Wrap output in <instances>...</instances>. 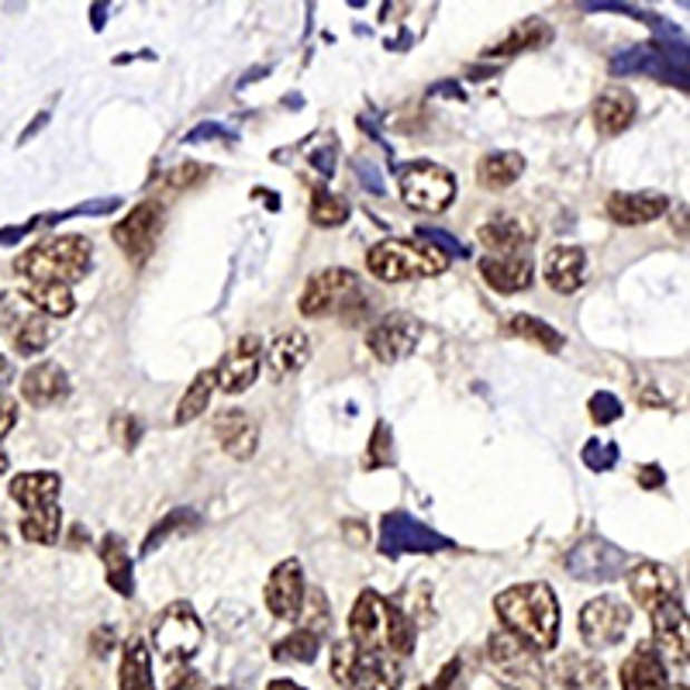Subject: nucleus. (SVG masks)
<instances>
[{
	"instance_id": "nucleus-3",
	"label": "nucleus",
	"mask_w": 690,
	"mask_h": 690,
	"mask_svg": "<svg viewBox=\"0 0 690 690\" xmlns=\"http://www.w3.org/2000/svg\"><path fill=\"white\" fill-rule=\"evenodd\" d=\"M94 245L84 235H59L49 242L31 245L25 256L18 260V273L28 283H59L72 286L90 273Z\"/></svg>"
},
{
	"instance_id": "nucleus-22",
	"label": "nucleus",
	"mask_w": 690,
	"mask_h": 690,
	"mask_svg": "<svg viewBox=\"0 0 690 690\" xmlns=\"http://www.w3.org/2000/svg\"><path fill=\"white\" fill-rule=\"evenodd\" d=\"M587 273V256L580 245H553L542 260V276L556 290V294H573L584 283Z\"/></svg>"
},
{
	"instance_id": "nucleus-25",
	"label": "nucleus",
	"mask_w": 690,
	"mask_h": 690,
	"mask_svg": "<svg viewBox=\"0 0 690 690\" xmlns=\"http://www.w3.org/2000/svg\"><path fill=\"white\" fill-rule=\"evenodd\" d=\"M550 673L563 690H604V663L591 652H563Z\"/></svg>"
},
{
	"instance_id": "nucleus-40",
	"label": "nucleus",
	"mask_w": 690,
	"mask_h": 690,
	"mask_svg": "<svg viewBox=\"0 0 690 690\" xmlns=\"http://www.w3.org/2000/svg\"><path fill=\"white\" fill-rule=\"evenodd\" d=\"M318 649H321V639L304 632V629H294L290 635H283L276 645H273V657L280 663H314L318 660Z\"/></svg>"
},
{
	"instance_id": "nucleus-49",
	"label": "nucleus",
	"mask_w": 690,
	"mask_h": 690,
	"mask_svg": "<svg viewBox=\"0 0 690 690\" xmlns=\"http://www.w3.org/2000/svg\"><path fill=\"white\" fill-rule=\"evenodd\" d=\"M18 425V405L8 393H0V439H8V431Z\"/></svg>"
},
{
	"instance_id": "nucleus-4",
	"label": "nucleus",
	"mask_w": 690,
	"mask_h": 690,
	"mask_svg": "<svg viewBox=\"0 0 690 690\" xmlns=\"http://www.w3.org/2000/svg\"><path fill=\"white\" fill-rule=\"evenodd\" d=\"M367 266L377 280H425L439 276L449 266V256L428 239H383L367 252Z\"/></svg>"
},
{
	"instance_id": "nucleus-32",
	"label": "nucleus",
	"mask_w": 690,
	"mask_h": 690,
	"mask_svg": "<svg viewBox=\"0 0 690 690\" xmlns=\"http://www.w3.org/2000/svg\"><path fill=\"white\" fill-rule=\"evenodd\" d=\"M504 332L515 336V339H525L532 346H542L546 352H560L566 346L563 332H556L550 321H542L535 314H512V321L504 324Z\"/></svg>"
},
{
	"instance_id": "nucleus-9",
	"label": "nucleus",
	"mask_w": 690,
	"mask_h": 690,
	"mask_svg": "<svg viewBox=\"0 0 690 690\" xmlns=\"http://www.w3.org/2000/svg\"><path fill=\"white\" fill-rule=\"evenodd\" d=\"M632 625V608L619 597H594L580 611V639L587 649H611L625 639Z\"/></svg>"
},
{
	"instance_id": "nucleus-7",
	"label": "nucleus",
	"mask_w": 690,
	"mask_h": 690,
	"mask_svg": "<svg viewBox=\"0 0 690 690\" xmlns=\"http://www.w3.org/2000/svg\"><path fill=\"white\" fill-rule=\"evenodd\" d=\"M204 642V625L197 619V611L187 604V601H173L163 614H159V622L153 629V645L156 652L166 660V663H179V667H187L194 657H197V649Z\"/></svg>"
},
{
	"instance_id": "nucleus-1",
	"label": "nucleus",
	"mask_w": 690,
	"mask_h": 690,
	"mask_svg": "<svg viewBox=\"0 0 690 690\" xmlns=\"http://www.w3.org/2000/svg\"><path fill=\"white\" fill-rule=\"evenodd\" d=\"M494 611L504 629L528 642L535 652L556 649L560 642V601L550 584H515L494 597Z\"/></svg>"
},
{
	"instance_id": "nucleus-54",
	"label": "nucleus",
	"mask_w": 690,
	"mask_h": 690,
	"mask_svg": "<svg viewBox=\"0 0 690 690\" xmlns=\"http://www.w3.org/2000/svg\"><path fill=\"white\" fill-rule=\"evenodd\" d=\"M8 466H11V459H8L4 449H0V474H8Z\"/></svg>"
},
{
	"instance_id": "nucleus-24",
	"label": "nucleus",
	"mask_w": 690,
	"mask_h": 690,
	"mask_svg": "<svg viewBox=\"0 0 690 690\" xmlns=\"http://www.w3.org/2000/svg\"><path fill=\"white\" fill-rule=\"evenodd\" d=\"M263 359L270 362V370L276 377L301 373L311 359V342L301 329H283L270 339V346L263 349Z\"/></svg>"
},
{
	"instance_id": "nucleus-10",
	"label": "nucleus",
	"mask_w": 690,
	"mask_h": 690,
	"mask_svg": "<svg viewBox=\"0 0 690 690\" xmlns=\"http://www.w3.org/2000/svg\"><path fill=\"white\" fill-rule=\"evenodd\" d=\"M159 232H163V204L145 201V204H135L122 217L111 235H115V242H118V249L125 252V256L135 266H142V263H149Z\"/></svg>"
},
{
	"instance_id": "nucleus-56",
	"label": "nucleus",
	"mask_w": 690,
	"mask_h": 690,
	"mask_svg": "<svg viewBox=\"0 0 690 690\" xmlns=\"http://www.w3.org/2000/svg\"><path fill=\"white\" fill-rule=\"evenodd\" d=\"M0 546H4V525H0Z\"/></svg>"
},
{
	"instance_id": "nucleus-21",
	"label": "nucleus",
	"mask_w": 690,
	"mask_h": 690,
	"mask_svg": "<svg viewBox=\"0 0 690 690\" xmlns=\"http://www.w3.org/2000/svg\"><path fill=\"white\" fill-rule=\"evenodd\" d=\"M570 573L580 580H611L622 573V553L611 550L604 538H584L566 560Z\"/></svg>"
},
{
	"instance_id": "nucleus-2",
	"label": "nucleus",
	"mask_w": 690,
	"mask_h": 690,
	"mask_svg": "<svg viewBox=\"0 0 690 690\" xmlns=\"http://www.w3.org/2000/svg\"><path fill=\"white\" fill-rule=\"evenodd\" d=\"M349 642L359 652L408 657L415 649V622L377 591H362L349 614Z\"/></svg>"
},
{
	"instance_id": "nucleus-44",
	"label": "nucleus",
	"mask_w": 690,
	"mask_h": 690,
	"mask_svg": "<svg viewBox=\"0 0 690 690\" xmlns=\"http://www.w3.org/2000/svg\"><path fill=\"white\" fill-rule=\"evenodd\" d=\"M387 463H393V435H390V425L380 421L370 439V466H387Z\"/></svg>"
},
{
	"instance_id": "nucleus-38",
	"label": "nucleus",
	"mask_w": 690,
	"mask_h": 690,
	"mask_svg": "<svg viewBox=\"0 0 690 690\" xmlns=\"http://www.w3.org/2000/svg\"><path fill=\"white\" fill-rule=\"evenodd\" d=\"M298 629L324 639L332 629V608H329V597H324V591L311 587L304 591V601H301V611H298Z\"/></svg>"
},
{
	"instance_id": "nucleus-41",
	"label": "nucleus",
	"mask_w": 690,
	"mask_h": 690,
	"mask_svg": "<svg viewBox=\"0 0 690 690\" xmlns=\"http://www.w3.org/2000/svg\"><path fill=\"white\" fill-rule=\"evenodd\" d=\"M349 214H352L349 201L339 197V194H332V191H318V194L311 197V222H314L318 229H339V225L349 222Z\"/></svg>"
},
{
	"instance_id": "nucleus-50",
	"label": "nucleus",
	"mask_w": 690,
	"mask_h": 690,
	"mask_svg": "<svg viewBox=\"0 0 690 690\" xmlns=\"http://www.w3.org/2000/svg\"><path fill=\"white\" fill-rule=\"evenodd\" d=\"M456 677H459V660H449V663L443 667V673L435 677V683L425 687V690H449V687L456 683Z\"/></svg>"
},
{
	"instance_id": "nucleus-43",
	"label": "nucleus",
	"mask_w": 690,
	"mask_h": 690,
	"mask_svg": "<svg viewBox=\"0 0 690 690\" xmlns=\"http://www.w3.org/2000/svg\"><path fill=\"white\" fill-rule=\"evenodd\" d=\"M111 439L125 449V453H132L135 446H138V439H142V425H138V418L135 415H115L111 418Z\"/></svg>"
},
{
	"instance_id": "nucleus-26",
	"label": "nucleus",
	"mask_w": 690,
	"mask_h": 690,
	"mask_svg": "<svg viewBox=\"0 0 690 690\" xmlns=\"http://www.w3.org/2000/svg\"><path fill=\"white\" fill-rule=\"evenodd\" d=\"M480 276L497 294H522L535 280V266L528 256H487L480 263Z\"/></svg>"
},
{
	"instance_id": "nucleus-42",
	"label": "nucleus",
	"mask_w": 690,
	"mask_h": 690,
	"mask_svg": "<svg viewBox=\"0 0 690 690\" xmlns=\"http://www.w3.org/2000/svg\"><path fill=\"white\" fill-rule=\"evenodd\" d=\"M329 663H332V680L349 687L352 683V673L359 667V649L349 642V639H339L332 649H329Z\"/></svg>"
},
{
	"instance_id": "nucleus-53",
	"label": "nucleus",
	"mask_w": 690,
	"mask_h": 690,
	"mask_svg": "<svg viewBox=\"0 0 690 690\" xmlns=\"http://www.w3.org/2000/svg\"><path fill=\"white\" fill-rule=\"evenodd\" d=\"M266 690H308V687H301V683H294V680H273Z\"/></svg>"
},
{
	"instance_id": "nucleus-52",
	"label": "nucleus",
	"mask_w": 690,
	"mask_h": 690,
	"mask_svg": "<svg viewBox=\"0 0 690 690\" xmlns=\"http://www.w3.org/2000/svg\"><path fill=\"white\" fill-rule=\"evenodd\" d=\"M639 480H642V487H660V480H663V474H660V469L657 466H652V469H639Z\"/></svg>"
},
{
	"instance_id": "nucleus-33",
	"label": "nucleus",
	"mask_w": 690,
	"mask_h": 690,
	"mask_svg": "<svg viewBox=\"0 0 690 690\" xmlns=\"http://www.w3.org/2000/svg\"><path fill=\"white\" fill-rule=\"evenodd\" d=\"M525 173V159L518 153H487L480 163H477V176L480 184L490 187V191H504L512 187L515 179Z\"/></svg>"
},
{
	"instance_id": "nucleus-35",
	"label": "nucleus",
	"mask_w": 690,
	"mask_h": 690,
	"mask_svg": "<svg viewBox=\"0 0 690 690\" xmlns=\"http://www.w3.org/2000/svg\"><path fill=\"white\" fill-rule=\"evenodd\" d=\"M25 298L39 308L46 318H69L72 308H77V298H72L69 286L59 283H28L25 286Z\"/></svg>"
},
{
	"instance_id": "nucleus-13",
	"label": "nucleus",
	"mask_w": 690,
	"mask_h": 690,
	"mask_svg": "<svg viewBox=\"0 0 690 690\" xmlns=\"http://www.w3.org/2000/svg\"><path fill=\"white\" fill-rule=\"evenodd\" d=\"M263 367V339L260 336H242L225 359L214 367V383L222 387L225 393H242L256 383Z\"/></svg>"
},
{
	"instance_id": "nucleus-51",
	"label": "nucleus",
	"mask_w": 690,
	"mask_h": 690,
	"mask_svg": "<svg viewBox=\"0 0 690 690\" xmlns=\"http://www.w3.org/2000/svg\"><path fill=\"white\" fill-rule=\"evenodd\" d=\"M111 639H115L111 629H100V635L94 632V652H100V657H104V652H111Z\"/></svg>"
},
{
	"instance_id": "nucleus-36",
	"label": "nucleus",
	"mask_w": 690,
	"mask_h": 690,
	"mask_svg": "<svg viewBox=\"0 0 690 690\" xmlns=\"http://www.w3.org/2000/svg\"><path fill=\"white\" fill-rule=\"evenodd\" d=\"M214 387H217V383H214V370H201V373L194 377V383L187 387V393L179 397L173 421H176V425H191L194 418H201V415L207 411V401H211Z\"/></svg>"
},
{
	"instance_id": "nucleus-23",
	"label": "nucleus",
	"mask_w": 690,
	"mask_h": 690,
	"mask_svg": "<svg viewBox=\"0 0 690 690\" xmlns=\"http://www.w3.org/2000/svg\"><path fill=\"white\" fill-rule=\"evenodd\" d=\"M635 111H639V104L625 87H604L594 97L591 118H594L601 135H622L635 122Z\"/></svg>"
},
{
	"instance_id": "nucleus-46",
	"label": "nucleus",
	"mask_w": 690,
	"mask_h": 690,
	"mask_svg": "<svg viewBox=\"0 0 690 690\" xmlns=\"http://www.w3.org/2000/svg\"><path fill=\"white\" fill-rule=\"evenodd\" d=\"M614 456H619V446H614V443H587L584 446V463L591 469H611Z\"/></svg>"
},
{
	"instance_id": "nucleus-5",
	"label": "nucleus",
	"mask_w": 690,
	"mask_h": 690,
	"mask_svg": "<svg viewBox=\"0 0 690 690\" xmlns=\"http://www.w3.org/2000/svg\"><path fill=\"white\" fill-rule=\"evenodd\" d=\"M538 657L542 652L507 629L487 639V670L504 690H546V667Z\"/></svg>"
},
{
	"instance_id": "nucleus-55",
	"label": "nucleus",
	"mask_w": 690,
	"mask_h": 690,
	"mask_svg": "<svg viewBox=\"0 0 690 690\" xmlns=\"http://www.w3.org/2000/svg\"><path fill=\"white\" fill-rule=\"evenodd\" d=\"M0 383H8V359H0Z\"/></svg>"
},
{
	"instance_id": "nucleus-19",
	"label": "nucleus",
	"mask_w": 690,
	"mask_h": 690,
	"mask_svg": "<svg viewBox=\"0 0 690 690\" xmlns=\"http://www.w3.org/2000/svg\"><path fill=\"white\" fill-rule=\"evenodd\" d=\"M622 690H673L667 663L652 642H639L622 663Z\"/></svg>"
},
{
	"instance_id": "nucleus-30",
	"label": "nucleus",
	"mask_w": 690,
	"mask_h": 690,
	"mask_svg": "<svg viewBox=\"0 0 690 690\" xmlns=\"http://www.w3.org/2000/svg\"><path fill=\"white\" fill-rule=\"evenodd\" d=\"M118 687L122 690H156L153 687V657H149L145 639H128V645L122 652Z\"/></svg>"
},
{
	"instance_id": "nucleus-57",
	"label": "nucleus",
	"mask_w": 690,
	"mask_h": 690,
	"mask_svg": "<svg viewBox=\"0 0 690 690\" xmlns=\"http://www.w3.org/2000/svg\"><path fill=\"white\" fill-rule=\"evenodd\" d=\"M214 690H235V687H214Z\"/></svg>"
},
{
	"instance_id": "nucleus-28",
	"label": "nucleus",
	"mask_w": 690,
	"mask_h": 690,
	"mask_svg": "<svg viewBox=\"0 0 690 690\" xmlns=\"http://www.w3.org/2000/svg\"><path fill=\"white\" fill-rule=\"evenodd\" d=\"M62 484L56 474L49 469H31V474H18L11 480V497L25 507V512H39V507H49L56 504Z\"/></svg>"
},
{
	"instance_id": "nucleus-12",
	"label": "nucleus",
	"mask_w": 690,
	"mask_h": 690,
	"mask_svg": "<svg viewBox=\"0 0 690 690\" xmlns=\"http://www.w3.org/2000/svg\"><path fill=\"white\" fill-rule=\"evenodd\" d=\"M652 619V645H657L660 657H667L673 667H680V673H687V649H690V632H687V611L683 604L663 601L660 608L649 611Z\"/></svg>"
},
{
	"instance_id": "nucleus-34",
	"label": "nucleus",
	"mask_w": 690,
	"mask_h": 690,
	"mask_svg": "<svg viewBox=\"0 0 690 690\" xmlns=\"http://www.w3.org/2000/svg\"><path fill=\"white\" fill-rule=\"evenodd\" d=\"M550 39H553L550 25H546V21H538V18H532V21H522L515 31H507L501 42H494V46L487 49V56H518V52H525V49L546 46Z\"/></svg>"
},
{
	"instance_id": "nucleus-45",
	"label": "nucleus",
	"mask_w": 690,
	"mask_h": 690,
	"mask_svg": "<svg viewBox=\"0 0 690 690\" xmlns=\"http://www.w3.org/2000/svg\"><path fill=\"white\" fill-rule=\"evenodd\" d=\"M591 418L597 425H611L614 418H622V401L614 393H594L591 397Z\"/></svg>"
},
{
	"instance_id": "nucleus-48",
	"label": "nucleus",
	"mask_w": 690,
	"mask_h": 690,
	"mask_svg": "<svg viewBox=\"0 0 690 690\" xmlns=\"http://www.w3.org/2000/svg\"><path fill=\"white\" fill-rule=\"evenodd\" d=\"M204 176H207V169L201 163H184L179 169L169 173V187H191V184H197V179H204Z\"/></svg>"
},
{
	"instance_id": "nucleus-14",
	"label": "nucleus",
	"mask_w": 690,
	"mask_h": 690,
	"mask_svg": "<svg viewBox=\"0 0 690 690\" xmlns=\"http://www.w3.org/2000/svg\"><path fill=\"white\" fill-rule=\"evenodd\" d=\"M214 439L232 459L249 463L260 449V425L242 408H225L214 415Z\"/></svg>"
},
{
	"instance_id": "nucleus-20",
	"label": "nucleus",
	"mask_w": 690,
	"mask_h": 690,
	"mask_svg": "<svg viewBox=\"0 0 690 690\" xmlns=\"http://www.w3.org/2000/svg\"><path fill=\"white\" fill-rule=\"evenodd\" d=\"M670 211V197L657 191H635V194H611L608 197V217L614 225H649Z\"/></svg>"
},
{
	"instance_id": "nucleus-17",
	"label": "nucleus",
	"mask_w": 690,
	"mask_h": 690,
	"mask_svg": "<svg viewBox=\"0 0 690 690\" xmlns=\"http://www.w3.org/2000/svg\"><path fill=\"white\" fill-rule=\"evenodd\" d=\"M380 546L387 556H401V553H431L443 542L435 532L418 525L411 515H387L380 525Z\"/></svg>"
},
{
	"instance_id": "nucleus-27",
	"label": "nucleus",
	"mask_w": 690,
	"mask_h": 690,
	"mask_svg": "<svg viewBox=\"0 0 690 690\" xmlns=\"http://www.w3.org/2000/svg\"><path fill=\"white\" fill-rule=\"evenodd\" d=\"M401 663L383 652H359V667L352 673V690H401Z\"/></svg>"
},
{
	"instance_id": "nucleus-15",
	"label": "nucleus",
	"mask_w": 690,
	"mask_h": 690,
	"mask_svg": "<svg viewBox=\"0 0 690 690\" xmlns=\"http://www.w3.org/2000/svg\"><path fill=\"white\" fill-rule=\"evenodd\" d=\"M304 570L298 560H283L273 566L266 580V608L276 619H298L301 601H304Z\"/></svg>"
},
{
	"instance_id": "nucleus-37",
	"label": "nucleus",
	"mask_w": 690,
	"mask_h": 690,
	"mask_svg": "<svg viewBox=\"0 0 690 690\" xmlns=\"http://www.w3.org/2000/svg\"><path fill=\"white\" fill-rule=\"evenodd\" d=\"M11 339H14V349L21 356H39L49 346V339H52V324L42 314H25V318H18V324L11 329Z\"/></svg>"
},
{
	"instance_id": "nucleus-29",
	"label": "nucleus",
	"mask_w": 690,
	"mask_h": 690,
	"mask_svg": "<svg viewBox=\"0 0 690 690\" xmlns=\"http://www.w3.org/2000/svg\"><path fill=\"white\" fill-rule=\"evenodd\" d=\"M477 239L490 256H522V249L528 245V232L515 222V217H504V214L490 217L487 225H480Z\"/></svg>"
},
{
	"instance_id": "nucleus-39",
	"label": "nucleus",
	"mask_w": 690,
	"mask_h": 690,
	"mask_svg": "<svg viewBox=\"0 0 690 690\" xmlns=\"http://www.w3.org/2000/svg\"><path fill=\"white\" fill-rule=\"evenodd\" d=\"M59 528H62V512L56 504L39 507V512H25V518H21V535L28 542H35V546H49V542H56Z\"/></svg>"
},
{
	"instance_id": "nucleus-6",
	"label": "nucleus",
	"mask_w": 690,
	"mask_h": 690,
	"mask_svg": "<svg viewBox=\"0 0 690 690\" xmlns=\"http://www.w3.org/2000/svg\"><path fill=\"white\" fill-rule=\"evenodd\" d=\"M367 311V294L362 280L352 270L329 266L308 276L301 290V314L308 318H329V314H362Z\"/></svg>"
},
{
	"instance_id": "nucleus-16",
	"label": "nucleus",
	"mask_w": 690,
	"mask_h": 690,
	"mask_svg": "<svg viewBox=\"0 0 690 690\" xmlns=\"http://www.w3.org/2000/svg\"><path fill=\"white\" fill-rule=\"evenodd\" d=\"M677 591H680V580L663 563H639V566L629 570V594L645 611L660 608L663 601H673Z\"/></svg>"
},
{
	"instance_id": "nucleus-18",
	"label": "nucleus",
	"mask_w": 690,
	"mask_h": 690,
	"mask_svg": "<svg viewBox=\"0 0 690 690\" xmlns=\"http://www.w3.org/2000/svg\"><path fill=\"white\" fill-rule=\"evenodd\" d=\"M69 373L59 362H35L21 377V401H28L31 408H52L62 397H69Z\"/></svg>"
},
{
	"instance_id": "nucleus-8",
	"label": "nucleus",
	"mask_w": 690,
	"mask_h": 690,
	"mask_svg": "<svg viewBox=\"0 0 690 690\" xmlns=\"http://www.w3.org/2000/svg\"><path fill=\"white\" fill-rule=\"evenodd\" d=\"M397 191L415 211H443L456 201V176L439 163H408L397 173Z\"/></svg>"
},
{
	"instance_id": "nucleus-31",
	"label": "nucleus",
	"mask_w": 690,
	"mask_h": 690,
	"mask_svg": "<svg viewBox=\"0 0 690 690\" xmlns=\"http://www.w3.org/2000/svg\"><path fill=\"white\" fill-rule=\"evenodd\" d=\"M100 560H104V573L107 584H111L122 597H132L135 580H132V560L125 553V542L118 535H104L100 538Z\"/></svg>"
},
{
	"instance_id": "nucleus-11",
	"label": "nucleus",
	"mask_w": 690,
	"mask_h": 690,
	"mask_svg": "<svg viewBox=\"0 0 690 690\" xmlns=\"http://www.w3.org/2000/svg\"><path fill=\"white\" fill-rule=\"evenodd\" d=\"M418 339H421V321L401 311L380 318L367 332V346L380 362H401L405 356L415 352Z\"/></svg>"
},
{
	"instance_id": "nucleus-47",
	"label": "nucleus",
	"mask_w": 690,
	"mask_h": 690,
	"mask_svg": "<svg viewBox=\"0 0 690 690\" xmlns=\"http://www.w3.org/2000/svg\"><path fill=\"white\" fill-rule=\"evenodd\" d=\"M166 690H204V680L197 670L191 667H176L169 677H166Z\"/></svg>"
}]
</instances>
